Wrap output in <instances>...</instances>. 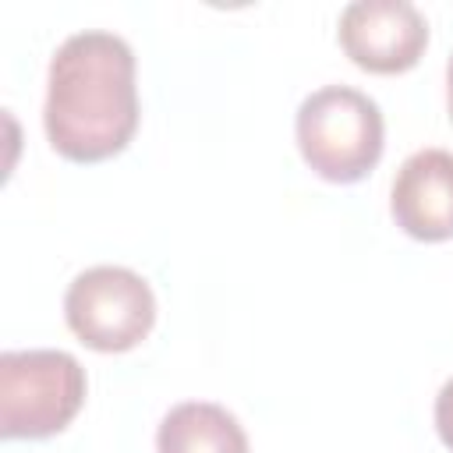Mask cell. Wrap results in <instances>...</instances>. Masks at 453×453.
I'll use <instances>...</instances> for the list:
<instances>
[{"label":"cell","mask_w":453,"mask_h":453,"mask_svg":"<svg viewBox=\"0 0 453 453\" xmlns=\"http://www.w3.org/2000/svg\"><path fill=\"white\" fill-rule=\"evenodd\" d=\"M85 368L74 354L35 347L0 354V435L50 439L64 432L85 403Z\"/></svg>","instance_id":"3"},{"label":"cell","mask_w":453,"mask_h":453,"mask_svg":"<svg viewBox=\"0 0 453 453\" xmlns=\"http://www.w3.org/2000/svg\"><path fill=\"white\" fill-rule=\"evenodd\" d=\"M64 319L88 350L124 354L152 333L156 294L127 265H92L67 283Z\"/></svg>","instance_id":"4"},{"label":"cell","mask_w":453,"mask_h":453,"mask_svg":"<svg viewBox=\"0 0 453 453\" xmlns=\"http://www.w3.org/2000/svg\"><path fill=\"white\" fill-rule=\"evenodd\" d=\"M389 212L396 226L425 244L453 237V152L418 149L411 152L389 188Z\"/></svg>","instance_id":"6"},{"label":"cell","mask_w":453,"mask_h":453,"mask_svg":"<svg viewBox=\"0 0 453 453\" xmlns=\"http://www.w3.org/2000/svg\"><path fill=\"white\" fill-rule=\"evenodd\" d=\"M446 106H449V120H453V57L446 64Z\"/></svg>","instance_id":"9"},{"label":"cell","mask_w":453,"mask_h":453,"mask_svg":"<svg viewBox=\"0 0 453 453\" xmlns=\"http://www.w3.org/2000/svg\"><path fill=\"white\" fill-rule=\"evenodd\" d=\"M156 453H251L241 421L209 400L170 407L156 428Z\"/></svg>","instance_id":"7"},{"label":"cell","mask_w":453,"mask_h":453,"mask_svg":"<svg viewBox=\"0 0 453 453\" xmlns=\"http://www.w3.org/2000/svg\"><path fill=\"white\" fill-rule=\"evenodd\" d=\"M336 39L361 71L403 74L428 46V21L407 0H354L340 11Z\"/></svg>","instance_id":"5"},{"label":"cell","mask_w":453,"mask_h":453,"mask_svg":"<svg viewBox=\"0 0 453 453\" xmlns=\"http://www.w3.org/2000/svg\"><path fill=\"white\" fill-rule=\"evenodd\" d=\"M134 50L127 39L85 28L67 35L46 71L42 127L71 163H103L127 149L138 131Z\"/></svg>","instance_id":"1"},{"label":"cell","mask_w":453,"mask_h":453,"mask_svg":"<svg viewBox=\"0 0 453 453\" xmlns=\"http://www.w3.org/2000/svg\"><path fill=\"white\" fill-rule=\"evenodd\" d=\"M435 432L442 439V446L453 453V379L442 382V389L435 393Z\"/></svg>","instance_id":"8"},{"label":"cell","mask_w":453,"mask_h":453,"mask_svg":"<svg viewBox=\"0 0 453 453\" xmlns=\"http://www.w3.org/2000/svg\"><path fill=\"white\" fill-rule=\"evenodd\" d=\"M294 134L311 173L329 184H357L382 159L386 120L368 92L322 85L301 99Z\"/></svg>","instance_id":"2"}]
</instances>
